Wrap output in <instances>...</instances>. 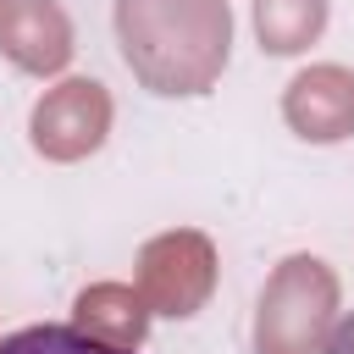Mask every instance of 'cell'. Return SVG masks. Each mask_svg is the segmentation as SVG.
<instances>
[{
  "mask_svg": "<svg viewBox=\"0 0 354 354\" xmlns=\"http://www.w3.org/2000/svg\"><path fill=\"white\" fill-rule=\"evenodd\" d=\"M72 326L111 348H138L149 337V304L127 282H88L72 299Z\"/></svg>",
  "mask_w": 354,
  "mask_h": 354,
  "instance_id": "52a82bcc",
  "label": "cell"
},
{
  "mask_svg": "<svg viewBox=\"0 0 354 354\" xmlns=\"http://www.w3.org/2000/svg\"><path fill=\"white\" fill-rule=\"evenodd\" d=\"M282 116L310 144L348 138L354 133V72L337 66V61H321V66L293 72V83L282 88Z\"/></svg>",
  "mask_w": 354,
  "mask_h": 354,
  "instance_id": "5b68a950",
  "label": "cell"
},
{
  "mask_svg": "<svg viewBox=\"0 0 354 354\" xmlns=\"http://www.w3.org/2000/svg\"><path fill=\"white\" fill-rule=\"evenodd\" d=\"M216 293V243L199 227H171L138 249V299L149 315L188 321Z\"/></svg>",
  "mask_w": 354,
  "mask_h": 354,
  "instance_id": "3957f363",
  "label": "cell"
},
{
  "mask_svg": "<svg viewBox=\"0 0 354 354\" xmlns=\"http://www.w3.org/2000/svg\"><path fill=\"white\" fill-rule=\"evenodd\" d=\"M111 133V88L100 77H61L55 88L39 94L28 116V138L44 160H83L105 144Z\"/></svg>",
  "mask_w": 354,
  "mask_h": 354,
  "instance_id": "277c9868",
  "label": "cell"
},
{
  "mask_svg": "<svg viewBox=\"0 0 354 354\" xmlns=\"http://www.w3.org/2000/svg\"><path fill=\"white\" fill-rule=\"evenodd\" d=\"M326 33V0H254V39L266 55H299Z\"/></svg>",
  "mask_w": 354,
  "mask_h": 354,
  "instance_id": "ba28073f",
  "label": "cell"
},
{
  "mask_svg": "<svg viewBox=\"0 0 354 354\" xmlns=\"http://www.w3.org/2000/svg\"><path fill=\"white\" fill-rule=\"evenodd\" d=\"M337 271L315 254H288L254 304V354H321L337 321Z\"/></svg>",
  "mask_w": 354,
  "mask_h": 354,
  "instance_id": "7a4b0ae2",
  "label": "cell"
},
{
  "mask_svg": "<svg viewBox=\"0 0 354 354\" xmlns=\"http://www.w3.org/2000/svg\"><path fill=\"white\" fill-rule=\"evenodd\" d=\"M321 354H354V310L343 315V321H332V332H326V348Z\"/></svg>",
  "mask_w": 354,
  "mask_h": 354,
  "instance_id": "30bf717a",
  "label": "cell"
},
{
  "mask_svg": "<svg viewBox=\"0 0 354 354\" xmlns=\"http://www.w3.org/2000/svg\"><path fill=\"white\" fill-rule=\"evenodd\" d=\"M116 44L149 94L183 100L216 88L232 55L227 0H116Z\"/></svg>",
  "mask_w": 354,
  "mask_h": 354,
  "instance_id": "6da1fadb",
  "label": "cell"
},
{
  "mask_svg": "<svg viewBox=\"0 0 354 354\" xmlns=\"http://www.w3.org/2000/svg\"><path fill=\"white\" fill-rule=\"evenodd\" d=\"M0 354H133V348H111V343L77 332V326L44 321V326H22V332L0 337Z\"/></svg>",
  "mask_w": 354,
  "mask_h": 354,
  "instance_id": "9c48e42d",
  "label": "cell"
},
{
  "mask_svg": "<svg viewBox=\"0 0 354 354\" xmlns=\"http://www.w3.org/2000/svg\"><path fill=\"white\" fill-rule=\"evenodd\" d=\"M72 17L61 0H0V55L22 72H61L72 61Z\"/></svg>",
  "mask_w": 354,
  "mask_h": 354,
  "instance_id": "8992f818",
  "label": "cell"
}]
</instances>
